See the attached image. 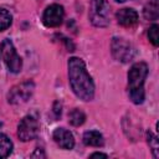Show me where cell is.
<instances>
[{"instance_id":"obj_9","label":"cell","mask_w":159,"mask_h":159,"mask_svg":"<svg viewBox=\"0 0 159 159\" xmlns=\"http://www.w3.org/2000/svg\"><path fill=\"white\" fill-rule=\"evenodd\" d=\"M117 21L118 24H120L124 27H132L138 22V14L135 10L129 9V7H124L117 11L116 14Z\"/></svg>"},{"instance_id":"obj_14","label":"cell","mask_w":159,"mask_h":159,"mask_svg":"<svg viewBox=\"0 0 159 159\" xmlns=\"http://www.w3.org/2000/svg\"><path fill=\"white\" fill-rule=\"evenodd\" d=\"M68 120H70V123H71L72 125H75V127L82 125V124L84 123V120H86V114H84L81 109L75 108V109H72V111L68 113Z\"/></svg>"},{"instance_id":"obj_16","label":"cell","mask_w":159,"mask_h":159,"mask_svg":"<svg viewBox=\"0 0 159 159\" xmlns=\"http://www.w3.org/2000/svg\"><path fill=\"white\" fill-rule=\"evenodd\" d=\"M12 22V16L5 9H0V31L6 30Z\"/></svg>"},{"instance_id":"obj_3","label":"cell","mask_w":159,"mask_h":159,"mask_svg":"<svg viewBox=\"0 0 159 159\" xmlns=\"http://www.w3.org/2000/svg\"><path fill=\"white\" fill-rule=\"evenodd\" d=\"M0 53H1V57H2V60L5 62V65L7 66V68L11 72L17 73V72L21 71V68H22V60L17 55L14 43L9 39H5L1 42V45H0Z\"/></svg>"},{"instance_id":"obj_5","label":"cell","mask_w":159,"mask_h":159,"mask_svg":"<svg viewBox=\"0 0 159 159\" xmlns=\"http://www.w3.org/2000/svg\"><path fill=\"white\" fill-rule=\"evenodd\" d=\"M111 47L114 58L120 62H129L135 55L134 46L123 37H113Z\"/></svg>"},{"instance_id":"obj_21","label":"cell","mask_w":159,"mask_h":159,"mask_svg":"<svg viewBox=\"0 0 159 159\" xmlns=\"http://www.w3.org/2000/svg\"><path fill=\"white\" fill-rule=\"evenodd\" d=\"M116 1H118V2H123V1H125V0H116Z\"/></svg>"},{"instance_id":"obj_4","label":"cell","mask_w":159,"mask_h":159,"mask_svg":"<svg viewBox=\"0 0 159 159\" xmlns=\"http://www.w3.org/2000/svg\"><path fill=\"white\" fill-rule=\"evenodd\" d=\"M35 91V83L32 81H24L14 86L7 93V101L11 104H21L30 99Z\"/></svg>"},{"instance_id":"obj_7","label":"cell","mask_w":159,"mask_h":159,"mask_svg":"<svg viewBox=\"0 0 159 159\" xmlns=\"http://www.w3.org/2000/svg\"><path fill=\"white\" fill-rule=\"evenodd\" d=\"M109 5L107 0H92L91 21L93 25L103 27L109 24Z\"/></svg>"},{"instance_id":"obj_1","label":"cell","mask_w":159,"mask_h":159,"mask_svg":"<svg viewBox=\"0 0 159 159\" xmlns=\"http://www.w3.org/2000/svg\"><path fill=\"white\" fill-rule=\"evenodd\" d=\"M68 78L71 88L78 98L83 101L93 99L94 83L86 70L84 62L81 58L71 57L68 60Z\"/></svg>"},{"instance_id":"obj_15","label":"cell","mask_w":159,"mask_h":159,"mask_svg":"<svg viewBox=\"0 0 159 159\" xmlns=\"http://www.w3.org/2000/svg\"><path fill=\"white\" fill-rule=\"evenodd\" d=\"M147 140H148V144L153 152L154 158H159V142H158L157 135H154L153 132L148 130L147 132Z\"/></svg>"},{"instance_id":"obj_17","label":"cell","mask_w":159,"mask_h":159,"mask_svg":"<svg viewBox=\"0 0 159 159\" xmlns=\"http://www.w3.org/2000/svg\"><path fill=\"white\" fill-rule=\"evenodd\" d=\"M148 39H149V41L154 46L159 45V26L158 25H152L149 27V30H148Z\"/></svg>"},{"instance_id":"obj_12","label":"cell","mask_w":159,"mask_h":159,"mask_svg":"<svg viewBox=\"0 0 159 159\" xmlns=\"http://www.w3.org/2000/svg\"><path fill=\"white\" fill-rule=\"evenodd\" d=\"M143 15L147 20H157L159 17V0H149L144 6Z\"/></svg>"},{"instance_id":"obj_20","label":"cell","mask_w":159,"mask_h":159,"mask_svg":"<svg viewBox=\"0 0 159 159\" xmlns=\"http://www.w3.org/2000/svg\"><path fill=\"white\" fill-rule=\"evenodd\" d=\"M53 112L56 113V116L58 117V116H61V104H60V107H56V103H55V107H53Z\"/></svg>"},{"instance_id":"obj_2","label":"cell","mask_w":159,"mask_h":159,"mask_svg":"<svg viewBox=\"0 0 159 159\" xmlns=\"http://www.w3.org/2000/svg\"><path fill=\"white\" fill-rule=\"evenodd\" d=\"M148 76V66L145 62H135L128 72L129 97L133 103L140 104L144 102V81Z\"/></svg>"},{"instance_id":"obj_11","label":"cell","mask_w":159,"mask_h":159,"mask_svg":"<svg viewBox=\"0 0 159 159\" xmlns=\"http://www.w3.org/2000/svg\"><path fill=\"white\" fill-rule=\"evenodd\" d=\"M83 143L89 147H102L104 144V139L98 130H88L83 134Z\"/></svg>"},{"instance_id":"obj_8","label":"cell","mask_w":159,"mask_h":159,"mask_svg":"<svg viewBox=\"0 0 159 159\" xmlns=\"http://www.w3.org/2000/svg\"><path fill=\"white\" fill-rule=\"evenodd\" d=\"M63 16H65L63 7L58 4H52L46 7L42 16V21L47 27H57L62 24Z\"/></svg>"},{"instance_id":"obj_18","label":"cell","mask_w":159,"mask_h":159,"mask_svg":"<svg viewBox=\"0 0 159 159\" xmlns=\"http://www.w3.org/2000/svg\"><path fill=\"white\" fill-rule=\"evenodd\" d=\"M31 157H32V158H36V157H42V158H45L46 154L42 152V149H36V153L31 154Z\"/></svg>"},{"instance_id":"obj_6","label":"cell","mask_w":159,"mask_h":159,"mask_svg":"<svg viewBox=\"0 0 159 159\" xmlns=\"http://www.w3.org/2000/svg\"><path fill=\"white\" fill-rule=\"evenodd\" d=\"M39 130H40L39 122L32 116L24 117L17 125V135L22 142H29L35 139L39 134Z\"/></svg>"},{"instance_id":"obj_10","label":"cell","mask_w":159,"mask_h":159,"mask_svg":"<svg viewBox=\"0 0 159 159\" xmlns=\"http://www.w3.org/2000/svg\"><path fill=\"white\" fill-rule=\"evenodd\" d=\"M53 140L63 149H72L75 145L73 134L65 128H57L53 132Z\"/></svg>"},{"instance_id":"obj_13","label":"cell","mask_w":159,"mask_h":159,"mask_svg":"<svg viewBox=\"0 0 159 159\" xmlns=\"http://www.w3.org/2000/svg\"><path fill=\"white\" fill-rule=\"evenodd\" d=\"M11 152H12V142L7 135L0 133V159L9 157Z\"/></svg>"},{"instance_id":"obj_19","label":"cell","mask_w":159,"mask_h":159,"mask_svg":"<svg viewBox=\"0 0 159 159\" xmlns=\"http://www.w3.org/2000/svg\"><path fill=\"white\" fill-rule=\"evenodd\" d=\"M91 158H107V154H103V153H93V154H91Z\"/></svg>"}]
</instances>
